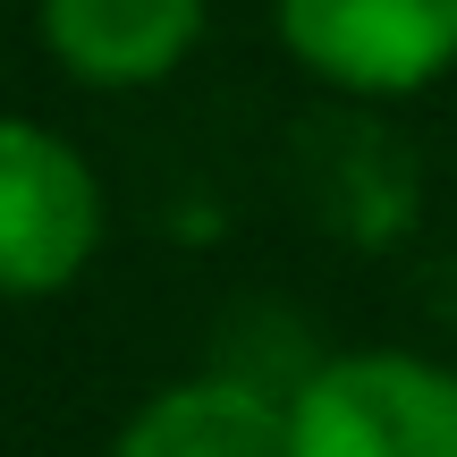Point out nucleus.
<instances>
[{
	"label": "nucleus",
	"mask_w": 457,
	"mask_h": 457,
	"mask_svg": "<svg viewBox=\"0 0 457 457\" xmlns=\"http://www.w3.org/2000/svg\"><path fill=\"white\" fill-rule=\"evenodd\" d=\"M279 407L288 457H457V364L424 347H330Z\"/></svg>",
	"instance_id": "f257e3e1"
},
{
	"label": "nucleus",
	"mask_w": 457,
	"mask_h": 457,
	"mask_svg": "<svg viewBox=\"0 0 457 457\" xmlns=\"http://www.w3.org/2000/svg\"><path fill=\"white\" fill-rule=\"evenodd\" d=\"M111 245L94 153L34 111H0V305L68 296Z\"/></svg>",
	"instance_id": "f03ea898"
},
{
	"label": "nucleus",
	"mask_w": 457,
	"mask_h": 457,
	"mask_svg": "<svg viewBox=\"0 0 457 457\" xmlns=\"http://www.w3.org/2000/svg\"><path fill=\"white\" fill-rule=\"evenodd\" d=\"M288 68L347 102H415L457 77V0H271Z\"/></svg>",
	"instance_id": "7ed1b4c3"
},
{
	"label": "nucleus",
	"mask_w": 457,
	"mask_h": 457,
	"mask_svg": "<svg viewBox=\"0 0 457 457\" xmlns=\"http://www.w3.org/2000/svg\"><path fill=\"white\" fill-rule=\"evenodd\" d=\"M34 51L77 94H162L212 34V0H26Z\"/></svg>",
	"instance_id": "20e7f679"
},
{
	"label": "nucleus",
	"mask_w": 457,
	"mask_h": 457,
	"mask_svg": "<svg viewBox=\"0 0 457 457\" xmlns=\"http://www.w3.org/2000/svg\"><path fill=\"white\" fill-rule=\"evenodd\" d=\"M102 457H288V407L254 373H170L119 415Z\"/></svg>",
	"instance_id": "39448f33"
}]
</instances>
